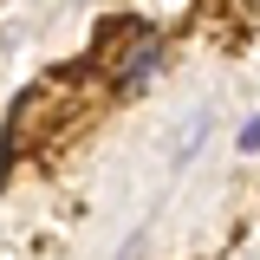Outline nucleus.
I'll return each mask as SVG.
<instances>
[{
  "mask_svg": "<svg viewBox=\"0 0 260 260\" xmlns=\"http://www.w3.org/2000/svg\"><path fill=\"white\" fill-rule=\"evenodd\" d=\"M234 143H241V150H260V117H247V124H241V137H234Z\"/></svg>",
  "mask_w": 260,
  "mask_h": 260,
  "instance_id": "f03ea898",
  "label": "nucleus"
},
{
  "mask_svg": "<svg viewBox=\"0 0 260 260\" xmlns=\"http://www.w3.org/2000/svg\"><path fill=\"white\" fill-rule=\"evenodd\" d=\"M208 130H215V117H195V124H189V137L176 143V169H189V162H195V150L208 143Z\"/></svg>",
  "mask_w": 260,
  "mask_h": 260,
  "instance_id": "f257e3e1",
  "label": "nucleus"
}]
</instances>
